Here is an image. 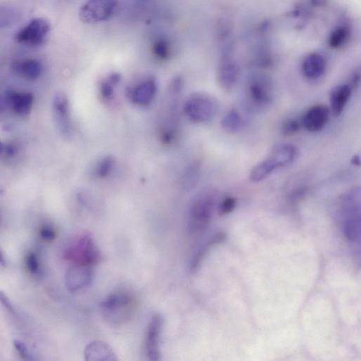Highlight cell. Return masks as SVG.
<instances>
[{"label": "cell", "instance_id": "obj_1", "mask_svg": "<svg viewBox=\"0 0 361 361\" xmlns=\"http://www.w3.org/2000/svg\"><path fill=\"white\" fill-rule=\"evenodd\" d=\"M274 99V87L270 77L254 74L247 80L244 91V109L251 113L268 110Z\"/></svg>", "mask_w": 361, "mask_h": 361}, {"label": "cell", "instance_id": "obj_2", "mask_svg": "<svg viewBox=\"0 0 361 361\" xmlns=\"http://www.w3.org/2000/svg\"><path fill=\"white\" fill-rule=\"evenodd\" d=\"M296 155V148L291 145H282L275 147L270 154L251 171L250 178L254 183L261 182L277 169L284 167L294 161Z\"/></svg>", "mask_w": 361, "mask_h": 361}, {"label": "cell", "instance_id": "obj_3", "mask_svg": "<svg viewBox=\"0 0 361 361\" xmlns=\"http://www.w3.org/2000/svg\"><path fill=\"white\" fill-rule=\"evenodd\" d=\"M100 251L88 234L74 238L65 249L64 258L75 265L92 267L100 260Z\"/></svg>", "mask_w": 361, "mask_h": 361}, {"label": "cell", "instance_id": "obj_4", "mask_svg": "<svg viewBox=\"0 0 361 361\" xmlns=\"http://www.w3.org/2000/svg\"><path fill=\"white\" fill-rule=\"evenodd\" d=\"M219 110L218 100L214 97L204 93L192 95L184 105L186 116L196 123H206L213 120Z\"/></svg>", "mask_w": 361, "mask_h": 361}, {"label": "cell", "instance_id": "obj_5", "mask_svg": "<svg viewBox=\"0 0 361 361\" xmlns=\"http://www.w3.org/2000/svg\"><path fill=\"white\" fill-rule=\"evenodd\" d=\"M239 67L235 56L232 42L224 44L218 65V80L221 86L230 91L237 84L239 79Z\"/></svg>", "mask_w": 361, "mask_h": 361}, {"label": "cell", "instance_id": "obj_6", "mask_svg": "<svg viewBox=\"0 0 361 361\" xmlns=\"http://www.w3.org/2000/svg\"><path fill=\"white\" fill-rule=\"evenodd\" d=\"M100 307L104 315L110 322H124L133 310L135 300L127 293H114L101 301Z\"/></svg>", "mask_w": 361, "mask_h": 361}, {"label": "cell", "instance_id": "obj_7", "mask_svg": "<svg viewBox=\"0 0 361 361\" xmlns=\"http://www.w3.org/2000/svg\"><path fill=\"white\" fill-rule=\"evenodd\" d=\"M118 0H87L81 7L79 16L85 24H96L108 20L114 13Z\"/></svg>", "mask_w": 361, "mask_h": 361}, {"label": "cell", "instance_id": "obj_8", "mask_svg": "<svg viewBox=\"0 0 361 361\" xmlns=\"http://www.w3.org/2000/svg\"><path fill=\"white\" fill-rule=\"evenodd\" d=\"M51 31L49 22L44 18H35L15 35V41L29 48H38L46 41Z\"/></svg>", "mask_w": 361, "mask_h": 361}, {"label": "cell", "instance_id": "obj_9", "mask_svg": "<svg viewBox=\"0 0 361 361\" xmlns=\"http://www.w3.org/2000/svg\"><path fill=\"white\" fill-rule=\"evenodd\" d=\"M215 206L216 200L211 195L202 197L195 202L190 214L189 230L192 233H200L208 228Z\"/></svg>", "mask_w": 361, "mask_h": 361}, {"label": "cell", "instance_id": "obj_10", "mask_svg": "<svg viewBox=\"0 0 361 361\" xmlns=\"http://www.w3.org/2000/svg\"><path fill=\"white\" fill-rule=\"evenodd\" d=\"M53 110L59 132L64 138H70L72 134L70 105V100L65 93L60 92L55 94L53 100Z\"/></svg>", "mask_w": 361, "mask_h": 361}, {"label": "cell", "instance_id": "obj_11", "mask_svg": "<svg viewBox=\"0 0 361 361\" xmlns=\"http://www.w3.org/2000/svg\"><path fill=\"white\" fill-rule=\"evenodd\" d=\"M157 89L156 79L154 77H148L128 89V98L137 106L146 107L155 100Z\"/></svg>", "mask_w": 361, "mask_h": 361}, {"label": "cell", "instance_id": "obj_12", "mask_svg": "<svg viewBox=\"0 0 361 361\" xmlns=\"http://www.w3.org/2000/svg\"><path fill=\"white\" fill-rule=\"evenodd\" d=\"M93 280L91 267L75 265L70 267L65 274V284L72 293H77L90 287Z\"/></svg>", "mask_w": 361, "mask_h": 361}, {"label": "cell", "instance_id": "obj_13", "mask_svg": "<svg viewBox=\"0 0 361 361\" xmlns=\"http://www.w3.org/2000/svg\"><path fill=\"white\" fill-rule=\"evenodd\" d=\"M163 324L161 315L155 314L150 321L145 334V350L148 358L152 361L160 359L159 336Z\"/></svg>", "mask_w": 361, "mask_h": 361}, {"label": "cell", "instance_id": "obj_14", "mask_svg": "<svg viewBox=\"0 0 361 361\" xmlns=\"http://www.w3.org/2000/svg\"><path fill=\"white\" fill-rule=\"evenodd\" d=\"M5 101L13 112L19 116H27L33 109L34 96L29 92L10 90L5 95Z\"/></svg>", "mask_w": 361, "mask_h": 361}, {"label": "cell", "instance_id": "obj_15", "mask_svg": "<svg viewBox=\"0 0 361 361\" xmlns=\"http://www.w3.org/2000/svg\"><path fill=\"white\" fill-rule=\"evenodd\" d=\"M329 117V108L323 105L312 107L305 114L303 126L310 132H317L326 125Z\"/></svg>", "mask_w": 361, "mask_h": 361}, {"label": "cell", "instance_id": "obj_16", "mask_svg": "<svg viewBox=\"0 0 361 361\" xmlns=\"http://www.w3.org/2000/svg\"><path fill=\"white\" fill-rule=\"evenodd\" d=\"M13 71L20 77L29 80H38L44 72L43 64L37 59L26 58L15 61Z\"/></svg>", "mask_w": 361, "mask_h": 361}, {"label": "cell", "instance_id": "obj_17", "mask_svg": "<svg viewBox=\"0 0 361 361\" xmlns=\"http://www.w3.org/2000/svg\"><path fill=\"white\" fill-rule=\"evenodd\" d=\"M86 360L91 361H114L117 357L112 348L105 342L95 341L90 343L85 348Z\"/></svg>", "mask_w": 361, "mask_h": 361}, {"label": "cell", "instance_id": "obj_18", "mask_svg": "<svg viewBox=\"0 0 361 361\" xmlns=\"http://www.w3.org/2000/svg\"><path fill=\"white\" fill-rule=\"evenodd\" d=\"M325 58L320 53H313L307 55L302 63V72L308 79H316L326 70Z\"/></svg>", "mask_w": 361, "mask_h": 361}, {"label": "cell", "instance_id": "obj_19", "mask_svg": "<svg viewBox=\"0 0 361 361\" xmlns=\"http://www.w3.org/2000/svg\"><path fill=\"white\" fill-rule=\"evenodd\" d=\"M351 88L348 85L335 88L330 94L331 110L335 117L339 116L349 100Z\"/></svg>", "mask_w": 361, "mask_h": 361}, {"label": "cell", "instance_id": "obj_20", "mask_svg": "<svg viewBox=\"0 0 361 361\" xmlns=\"http://www.w3.org/2000/svg\"><path fill=\"white\" fill-rule=\"evenodd\" d=\"M343 231L349 242L361 245V214L346 217Z\"/></svg>", "mask_w": 361, "mask_h": 361}, {"label": "cell", "instance_id": "obj_21", "mask_svg": "<svg viewBox=\"0 0 361 361\" xmlns=\"http://www.w3.org/2000/svg\"><path fill=\"white\" fill-rule=\"evenodd\" d=\"M247 121L236 109L230 110L222 119L223 129L230 133H237L243 129Z\"/></svg>", "mask_w": 361, "mask_h": 361}, {"label": "cell", "instance_id": "obj_22", "mask_svg": "<svg viewBox=\"0 0 361 361\" xmlns=\"http://www.w3.org/2000/svg\"><path fill=\"white\" fill-rule=\"evenodd\" d=\"M350 36L348 27L340 25L334 28L328 39V45L332 49H339L348 42Z\"/></svg>", "mask_w": 361, "mask_h": 361}, {"label": "cell", "instance_id": "obj_23", "mask_svg": "<svg viewBox=\"0 0 361 361\" xmlns=\"http://www.w3.org/2000/svg\"><path fill=\"white\" fill-rule=\"evenodd\" d=\"M227 239L225 233H219L214 237L195 257L192 263V270L195 272L199 268L202 262L204 259L206 255L209 254L211 249L216 246L224 242Z\"/></svg>", "mask_w": 361, "mask_h": 361}, {"label": "cell", "instance_id": "obj_24", "mask_svg": "<svg viewBox=\"0 0 361 361\" xmlns=\"http://www.w3.org/2000/svg\"><path fill=\"white\" fill-rule=\"evenodd\" d=\"M122 80L119 73H112L107 76L100 85V93L103 99L110 100L112 98L116 87Z\"/></svg>", "mask_w": 361, "mask_h": 361}, {"label": "cell", "instance_id": "obj_25", "mask_svg": "<svg viewBox=\"0 0 361 361\" xmlns=\"http://www.w3.org/2000/svg\"><path fill=\"white\" fill-rule=\"evenodd\" d=\"M151 51L157 60L166 61L171 56L172 46L167 39L161 37L152 43Z\"/></svg>", "mask_w": 361, "mask_h": 361}, {"label": "cell", "instance_id": "obj_26", "mask_svg": "<svg viewBox=\"0 0 361 361\" xmlns=\"http://www.w3.org/2000/svg\"><path fill=\"white\" fill-rule=\"evenodd\" d=\"M115 166V160L111 156L103 158L97 164L96 173L100 178H105L108 176Z\"/></svg>", "mask_w": 361, "mask_h": 361}, {"label": "cell", "instance_id": "obj_27", "mask_svg": "<svg viewBox=\"0 0 361 361\" xmlns=\"http://www.w3.org/2000/svg\"><path fill=\"white\" fill-rule=\"evenodd\" d=\"M27 268L32 275H37L40 272V263L38 256L34 253H30L26 258Z\"/></svg>", "mask_w": 361, "mask_h": 361}, {"label": "cell", "instance_id": "obj_28", "mask_svg": "<svg viewBox=\"0 0 361 361\" xmlns=\"http://www.w3.org/2000/svg\"><path fill=\"white\" fill-rule=\"evenodd\" d=\"M237 204V201L233 197H227L221 203L220 206V214L221 216H225L232 213Z\"/></svg>", "mask_w": 361, "mask_h": 361}, {"label": "cell", "instance_id": "obj_29", "mask_svg": "<svg viewBox=\"0 0 361 361\" xmlns=\"http://www.w3.org/2000/svg\"><path fill=\"white\" fill-rule=\"evenodd\" d=\"M301 123L296 119H290L282 126V133L284 135H292L300 130Z\"/></svg>", "mask_w": 361, "mask_h": 361}, {"label": "cell", "instance_id": "obj_30", "mask_svg": "<svg viewBox=\"0 0 361 361\" xmlns=\"http://www.w3.org/2000/svg\"><path fill=\"white\" fill-rule=\"evenodd\" d=\"M14 346H15L16 350L18 351L20 356L24 360H32L34 359L32 357V355L30 354L27 346L22 341H21L20 340H15Z\"/></svg>", "mask_w": 361, "mask_h": 361}, {"label": "cell", "instance_id": "obj_31", "mask_svg": "<svg viewBox=\"0 0 361 361\" xmlns=\"http://www.w3.org/2000/svg\"><path fill=\"white\" fill-rule=\"evenodd\" d=\"M40 236L44 241L52 242L55 239L57 234L53 227L45 225L40 231Z\"/></svg>", "mask_w": 361, "mask_h": 361}, {"label": "cell", "instance_id": "obj_32", "mask_svg": "<svg viewBox=\"0 0 361 361\" xmlns=\"http://www.w3.org/2000/svg\"><path fill=\"white\" fill-rule=\"evenodd\" d=\"M18 152V147L13 144H6L2 146V153L7 158H12L15 157Z\"/></svg>", "mask_w": 361, "mask_h": 361}, {"label": "cell", "instance_id": "obj_33", "mask_svg": "<svg viewBox=\"0 0 361 361\" xmlns=\"http://www.w3.org/2000/svg\"><path fill=\"white\" fill-rule=\"evenodd\" d=\"M0 298H1L2 303L4 305V306L13 315H16V310L11 303V300L8 298L7 295H6L3 291L0 293Z\"/></svg>", "mask_w": 361, "mask_h": 361}, {"label": "cell", "instance_id": "obj_34", "mask_svg": "<svg viewBox=\"0 0 361 361\" xmlns=\"http://www.w3.org/2000/svg\"><path fill=\"white\" fill-rule=\"evenodd\" d=\"M360 82V76L359 74H355L350 81V88H355L358 86Z\"/></svg>", "mask_w": 361, "mask_h": 361}, {"label": "cell", "instance_id": "obj_35", "mask_svg": "<svg viewBox=\"0 0 361 361\" xmlns=\"http://www.w3.org/2000/svg\"><path fill=\"white\" fill-rule=\"evenodd\" d=\"M351 163L355 166H360L361 161L359 156L355 155L351 159Z\"/></svg>", "mask_w": 361, "mask_h": 361}]
</instances>
